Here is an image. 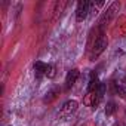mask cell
Masks as SVG:
<instances>
[{"instance_id": "obj_1", "label": "cell", "mask_w": 126, "mask_h": 126, "mask_svg": "<svg viewBox=\"0 0 126 126\" xmlns=\"http://www.w3.org/2000/svg\"><path fill=\"white\" fill-rule=\"evenodd\" d=\"M107 46H108V39H107V36L104 34V31H99L98 39H96L94 47H92L91 52H89V59H91V61H95V59L107 49Z\"/></svg>"}, {"instance_id": "obj_2", "label": "cell", "mask_w": 126, "mask_h": 126, "mask_svg": "<svg viewBox=\"0 0 126 126\" xmlns=\"http://www.w3.org/2000/svg\"><path fill=\"white\" fill-rule=\"evenodd\" d=\"M119 9H120V3H119V2H114V3H111V5L107 8V11H104L102 16H101V19H99V31H102V28H104L108 22H111V19L117 15Z\"/></svg>"}, {"instance_id": "obj_3", "label": "cell", "mask_w": 126, "mask_h": 126, "mask_svg": "<svg viewBox=\"0 0 126 126\" xmlns=\"http://www.w3.org/2000/svg\"><path fill=\"white\" fill-rule=\"evenodd\" d=\"M89 12H91V2H88V0H80L77 3V9H76V21L83 22L88 18Z\"/></svg>"}, {"instance_id": "obj_4", "label": "cell", "mask_w": 126, "mask_h": 126, "mask_svg": "<svg viewBox=\"0 0 126 126\" xmlns=\"http://www.w3.org/2000/svg\"><path fill=\"white\" fill-rule=\"evenodd\" d=\"M79 76H80V71H79L77 68H73V70H70V71L67 73V77H65V89H70V88H73V86H74V83L77 82Z\"/></svg>"}, {"instance_id": "obj_5", "label": "cell", "mask_w": 126, "mask_h": 126, "mask_svg": "<svg viewBox=\"0 0 126 126\" xmlns=\"http://www.w3.org/2000/svg\"><path fill=\"white\" fill-rule=\"evenodd\" d=\"M77 107H79V102L76 101V99H68L67 102H64V105L61 107V114H71V113H74L76 110H77Z\"/></svg>"}, {"instance_id": "obj_6", "label": "cell", "mask_w": 126, "mask_h": 126, "mask_svg": "<svg viewBox=\"0 0 126 126\" xmlns=\"http://www.w3.org/2000/svg\"><path fill=\"white\" fill-rule=\"evenodd\" d=\"M33 68H34L36 79H37V80H40L43 76H46V68H47V64H45V62H42V61H36V62H34V65H33Z\"/></svg>"}, {"instance_id": "obj_7", "label": "cell", "mask_w": 126, "mask_h": 126, "mask_svg": "<svg viewBox=\"0 0 126 126\" xmlns=\"http://www.w3.org/2000/svg\"><path fill=\"white\" fill-rule=\"evenodd\" d=\"M59 94H61V89H59L58 86H53L50 91L46 92V95H45V98H43V102H45V104H50V102H53V101L59 96Z\"/></svg>"}, {"instance_id": "obj_8", "label": "cell", "mask_w": 126, "mask_h": 126, "mask_svg": "<svg viewBox=\"0 0 126 126\" xmlns=\"http://www.w3.org/2000/svg\"><path fill=\"white\" fill-rule=\"evenodd\" d=\"M116 92H117L122 98L126 99V79H122V80H119V82L116 83Z\"/></svg>"}, {"instance_id": "obj_9", "label": "cell", "mask_w": 126, "mask_h": 126, "mask_svg": "<svg viewBox=\"0 0 126 126\" xmlns=\"http://www.w3.org/2000/svg\"><path fill=\"white\" fill-rule=\"evenodd\" d=\"M67 6V2H56L55 3V8H53V15H55V19H58V16H61L62 11L65 9Z\"/></svg>"}, {"instance_id": "obj_10", "label": "cell", "mask_w": 126, "mask_h": 126, "mask_svg": "<svg viewBox=\"0 0 126 126\" xmlns=\"http://www.w3.org/2000/svg\"><path fill=\"white\" fill-rule=\"evenodd\" d=\"M116 111H117V105H116V102H113V101L107 102V105H105V116H113Z\"/></svg>"}, {"instance_id": "obj_11", "label": "cell", "mask_w": 126, "mask_h": 126, "mask_svg": "<svg viewBox=\"0 0 126 126\" xmlns=\"http://www.w3.org/2000/svg\"><path fill=\"white\" fill-rule=\"evenodd\" d=\"M56 76V67L52 65V64H47V68H46V77L47 79H53Z\"/></svg>"}, {"instance_id": "obj_12", "label": "cell", "mask_w": 126, "mask_h": 126, "mask_svg": "<svg viewBox=\"0 0 126 126\" xmlns=\"http://www.w3.org/2000/svg\"><path fill=\"white\" fill-rule=\"evenodd\" d=\"M102 6H104V2H102V0H101V2H92V3H91V8H92V12H94V14H96L98 9L102 8Z\"/></svg>"}, {"instance_id": "obj_13", "label": "cell", "mask_w": 126, "mask_h": 126, "mask_svg": "<svg viewBox=\"0 0 126 126\" xmlns=\"http://www.w3.org/2000/svg\"><path fill=\"white\" fill-rule=\"evenodd\" d=\"M116 126H120V125H116Z\"/></svg>"}]
</instances>
